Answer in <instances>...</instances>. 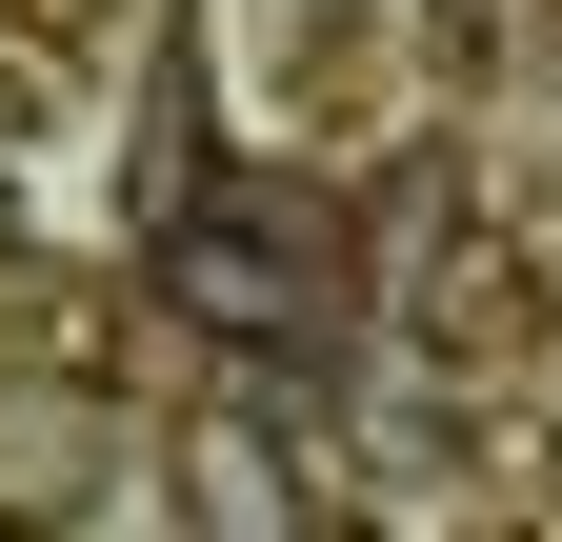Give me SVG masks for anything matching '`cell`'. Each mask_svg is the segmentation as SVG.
<instances>
[{
  "label": "cell",
  "mask_w": 562,
  "mask_h": 542,
  "mask_svg": "<svg viewBox=\"0 0 562 542\" xmlns=\"http://www.w3.org/2000/svg\"><path fill=\"white\" fill-rule=\"evenodd\" d=\"M402 362H422V382H522V362H542V261H522V241H442V261L402 282Z\"/></svg>",
  "instance_id": "2"
},
{
  "label": "cell",
  "mask_w": 562,
  "mask_h": 542,
  "mask_svg": "<svg viewBox=\"0 0 562 542\" xmlns=\"http://www.w3.org/2000/svg\"><path fill=\"white\" fill-rule=\"evenodd\" d=\"M121 21H140V0H0V41H21V60H101Z\"/></svg>",
  "instance_id": "5"
},
{
  "label": "cell",
  "mask_w": 562,
  "mask_h": 542,
  "mask_svg": "<svg viewBox=\"0 0 562 542\" xmlns=\"http://www.w3.org/2000/svg\"><path fill=\"white\" fill-rule=\"evenodd\" d=\"M161 302L201 321V342H302V321H322V282H302V241H281V222H241V201H161Z\"/></svg>",
  "instance_id": "1"
},
{
  "label": "cell",
  "mask_w": 562,
  "mask_h": 542,
  "mask_svg": "<svg viewBox=\"0 0 562 542\" xmlns=\"http://www.w3.org/2000/svg\"><path fill=\"white\" fill-rule=\"evenodd\" d=\"M542 503H562V462H542Z\"/></svg>",
  "instance_id": "6"
},
{
  "label": "cell",
  "mask_w": 562,
  "mask_h": 542,
  "mask_svg": "<svg viewBox=\"0 0 562 542\" xmlns=\"http://www.w3.org/2000/svg\"><path fill=\"white\" fill-rule=\"evenodd\" d=\"M101 462H121V442H101L81 382H60V402H0V542H60V522L101 503Z\"/></svg>",
  "instance_id": "3"
},
{
  "label": "cell",
  "mask_w": 562,
  "mask_h": 542,
  "mask_svg": "<svg viewBox=\"0 0 562 542\" xmlns=\"http://www.w3.org/2000/svg\"><path fill=\"white\" fill-rule=\"evenodd\" d=\"M181 522H201V542H322L302 462H281L261 422H181Z\"/></svg>",
  "instance_id": "4"
}]
</instances>
